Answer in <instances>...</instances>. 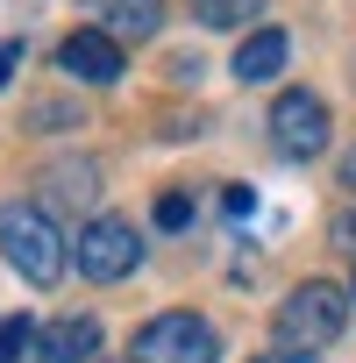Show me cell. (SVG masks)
<instances>
[{"label":"cell","mask_w":356,"mask_h":363,"mask_svg":"<svg viewBox=\"0 0 356 363\" xmlns=\"http://www.w3.org/2000/svg\"><path fill=\"white\" fill-rule=\"evenodd\" d=\"M15 65H22V43H0V86L15 79Z\"/></svg>","instance_id":"cell-14"},{"label":"cell","mask_w":356,"mask_h":363,"mask_svg":"<svg viewBox=\"0 0 356 363\" xmlns=\"http://www.w3.org/2000/svg\"><path fill=\"white\" fill-rule=\"evenodd\" d=\"M0 250H8V264H15L29 285H57V278H65V235L50 228L43 207H22V200L0 207Z\"/></svg>","instance_id":"cell-1"},{"label":"cell","mask_w":356,"mask_h":363,"mask_svg":"<svg viewBox=\"0 0 356 363\" xmlns=\"http://www.w3.org/2000/svg\"><path fill=\"white\" fill-rule=\"evenodd\" d=\"M43 356H50V363H93V356H100V320H93V313L50 320V328H43Z\"/></svg>","instance_id":"cell-8"},{"label":"cell","mask_w":356,"mask_h":363,"mask_svg":"<svg viewBox=\"0 0 356 363\" xmlns=\"http://www.w3.org/2000/svg\"><path fill=\"white\" fill-rule=\"evenodd\" d=\"M57 72H72V79H86V86H114V79H121V43L100 36V29H72V36L57 43Z\"/></svg>","instance_id":"cell-6"},{"label":"cell","mask_w":356,"mask_h":363,"mask_svg":"<svg viewBox=\"0 0 356 363\" xmlns=\"http://www.w3.org/2000/svg\"><path fill=\"white\" fill-rule=\"evenodd\" d=\"M285 57H292L285 29H257V36H243V50H235V79H243V86L278 79V72H285Z\"/></svg>","instance_id":"cell-9"},{"label":"cell","mask_w":356,"mask_h":363,"mask_svg":"<svg viewBox=\"0 0 356 363\" xmlns=\"http://www.w3.org/2000/svg\"><path fill=\"white\" fill-rule=\"evenodd\" d=\"M186 221H193V200L186 193H164L157 200V228H186Z\"/></svg>","instance_id":"cell-12"},{"label":"cell","mask_w":356,"mask_h":363,"mask_svg":"<svg viewBox=\"0 0 356 363\" xmlns=\"http://www.w3.org/2000/svg\"><path fill=\"white\" fill-rule=\"evenodd\" d=\"M349 292H356V278H349Z\"/></svg>","instance_id":"cell-17"},{"label":"cell","mask_w":356,"mask_h":363,"mask_svg":"<svg viewBox=\"0 0 356 363\" xmlns=\"http://www.w3.org/2000/svg\"><path fill=\"white\" fill-rule=\"evenodd\" d=\"M128 356L135 363H214L221 356V335L200 313H157V320L135 328V349Z\"/></svg>","instance_id":"cell-3"},{"label":"cell","mask_w":356,"mask_h":363,"mask_svg":"<svg viewBox=\"0 0 356 363\" xmlns=\"http://www.w3.org/2000/svg\"><path fill=\"white\" fill-rule=\"evenodd\" d=\"M79 8L93 15L86 29H100V36H150L157 22H164V0H79Z\"/></svg>","instance_id":"cell-7"},{"label":"cell","mask_w":356,"mask_h":363,"mask_svg":"<svg viewBox=\"0 0 356 363\" xmlns=\"http://www.w3.org/2000/svg\"><path fill=\"white\" fill-rule=\"evenodd\" d=\"M264 8V0H193V15L207 22V29H235V22H250Z\"/></svg>","instance_id":"cell-10"},{"label":"cell","mask_w":356,"mask_h":363,"mask_svg":"<svg viewBox=\"0 0 356 363\" xmlns=\"http://www.w3.org/2000/svg\"><path fill=\"white\" fill-rule=\"evenodd\" d=\"M342 186H349V193H356V150H349V157H342Z\"/></svg>","instance_id":"cell-15"},{"label":"cell","mask_w":356,"mask_h":363,"mask_svg":"<svg viewBox=\"0 0 356 363\" xmlns=\"http://www.w3.org/2000/svg\"><path fill=\"white\" fill-rule=\"evenodd\" d=\"M221 207H228V214H235V221H243V214H250V207H257V193H250V186H228V200H221Z\"/></svg>","instance_id":"cell-13"},{"label":"cell","mask_w":356,"mask_h":363,"mask_svg":"<svg viewBox=\"0 0 356 363\" xmlns=\"http://www.w3.org/2000/svg\"><path fill=\"white\" fill-rule=\"evenodd\" d=\"M135 257H143V242H135V228H128V221L100 214V221H86V228H79V271H86V278L114 285V278H128V271H135Z\"/></svg>","instance_id":"cell-5"},{"label":"cell","mask_w":356,"mask_h":363,"mask_svg":"<svg viewBox=\"0 0 356 363\" xmlns=\"http://www.w3.org/2000/svg\"><path fill=\"white\" fill-rule=\"evenodd\" d=\"M257 363H306V356H257Z\"/></svg>","instance_id":"cell-16"},{"label":"cell","mask_w":356,"mask_h":363,"mask_svg":"<svg viewBox=\"0 0 356 363\" xmlns=\"http://www.w3.org/2000/svg\"><path fill=\"white\" fill-rule=\"evenodd\" d=\"M271 150H278V157H292V164L321 157V150H328V100H321V93H306V86L278 93V107H271Z\"/></svg>","instance_id":"cell-4"},{"label":"cell","mask_w":356,"mask_h":363,"mask_svg":"<svg viewBox=\"0 0 356 363\" xmlns=\"http://www.w3.org/2000/svg\"><path fill=\"white\" fill-rule=\"evenodd\" d=\"M29 342H36V328H29L22 313H15V320H0V363H15V356H22Z\"/></svg>","instance_id":"cell-11"},{"label":"cell","mask_w":356,"mask_h":363,"mask_svg":"<svg viewBox=\"0 0 356 363\" xmlns=\"http://www.w3.org/2000/svg\"><path fill=\"white\" fill-rule=\"evenodd\" d=\"M342 328H349V299H342V285H328V278H306V285L278 306V335H285L292 349H328Z\"/></svg>","instance_id":"cell-2"}]
</instances>
